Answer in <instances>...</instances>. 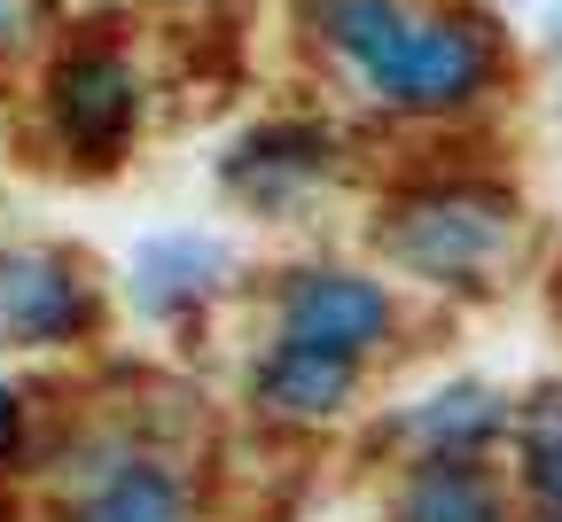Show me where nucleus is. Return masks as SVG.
Instances as JSON below:
<instances>
[{
    "instance_id": "obj_1",
    "label": "nucleus",
    "mask_w": 562,
    "mask_h": 522,
    "mask_svg": "<svg viewBox=\"0 0 562 522\" xmlns=\"http://www.w3.org/2000/svg\"><path fill=\"white\" fill-rule=\"evenodd\" d=\"M321 24L368 70V87L391 94V102L438 110V102H461L484 79V39L476 32L406 16L398 0H321Z\"/></svg>"
},
{
    "instance_id": "obj_2",
    "label": "nucleus",
    "mask_w": 562,
    "mask_h": 522,
    "mask_svg": "<svg viewBox=\"0 0 562 522\" xmlns=\"http://www.w3.org/2000/svg\"><path fill=\"white\" fill-rule=\"evenodd\" d=\"M508 242V211L484 203V195H453V203H422L406 211L398 227V250L430 273H484Z\"/></svg>"
},
{
    "instance_id": "obj_3",
    "label": "nucleus",
    "mask_w": 562,
    "mask_h": 522,
    "mask_svg": "<svg viewBox=\"0 0 562 522\" xmlns=\"http://www.w3.org/2000/svg\"><path fill=\"white\" fill-rule=\"evenodd\" d=\"M290 343H313V351H368L375 336H383V296L368 288V281H344V273H313V281H297L290 288Z\"/></svg>"
},
{
    "instance_id": "obj_4",
    "label": "nucleus",
    "mask_w": 562,
    "mask_h": 522,
    "mask_svg": "<svg viewBox=\"0 0 562 522\" xmlns=\"http://www.w3.org/2000/svg\"><path fill=\"white\" fill-rule=\"evenodd\" d=\"M70 320H79V281H70V265H55L40 250L0 258V328L24 336V343H47Z\"/></svg>"
},
{
    "instance_id": "obj_5",
    "label": "nucleus",
    "mask_w": 562,
    "mask_h": 522,
    "mask_svg": "<svg viewBox=\"0 0 562 522\" xmlns=\"http://www.w3.org/2000/svg\"><path fill=\"white\" fill-rule=\"evenodd\" d=\"M63 125H70V140L110 148V140L133 125V70L110 63V55L70 63V70H63Z\"/></svg>"
},
{
    "instance_id": "obj_6",
    "label": "nucleus",
    "mask_w": 562,
    "mask_h": 522,
    "mask_svg": "<svg viewBox=\"0 0 562 522\" xmlns=\"http://www.w3.org/2000/svg\"><path fill=\"white\" fill-rule=\"evenodd\" d=\"M351 390V359L344 351H313V343H281L266 366V398L281 413H328Z\"/></svg>"
},
{
    "instance_id": "obj_7",
    "label": "nucleus",
    "mask_w": 562,
    "mask_h": 522,
    "mask_svg": "<svg viewBox=\"0 0 562 522\" xmlns=\"http://www.w3.org/2000/svg\"><path fill=\"white\" fill-rule=\"evenodd\" d=\"M406 522H501V507L469 468H430L406 499Z\"/></svg>"
},
{
    "instance_id": "obj_8",
    "label": "nucleus",
    "mask_w": 562,
    "mask_h": 522,
    "mask_svg": "<svg viewBox=\"0 0 562 522\" xmlns=\"http://www.w3.org/2000/svg\"><path fill=\"white\" fill-rule=\"evenodd\" d=\"M203 273H220V250L211 242H195V235H172V242H149V258H140V296L149 305H172V296H188V288H203Z\"/></svg>"
},
{
    "instance_id": "obj_9",
    "label": "nucleus",
    "mask_w": 562,
    "mask_h": 522,
    "mask_svg": "<svg viewBox=\"0 0 562 522\" xmlns=\"http://www.w3.org/2000/svg\"><path fill=\"white\" fill-rule=\"evenodd\" d=\"M79 522H180V491H172V476H157V468H133V476H117Z\"/></svg>"
},
{
    "instance_id": "obj_10",
    "label": "nucleus",
    "mask_w": 562,
    "mask_h": 522,
    "mask_svg": "<svg viewBox=\"0 0 562 522\" xmlns=\"http://www.w3.org/2000/svg\"><path fill=\"white\" fill-rule=\"evenodd\" d=\"M492 421H501V413H492V398L453 390V398H438V413H422V436H438V444H446V436H461V444H469V436H484Z\"/></svg>"
},
{
    "instance_id": "obj_11",
    "label": "nucleus",
    "mask_w": 562,
    "mask_h": 522,
    "mask_svg": "<svg viewBox=\"0 0 562 522\" xmlns=\"http://www.w3.org/2000/svg\"><path fill=\"white\" fill-rule=\"evenodd\" d=\"M531 468H539V491L562 507V398L531 421Z\"/></svg>"
},
{
    "instance_id": "obj_12",
    "label": "nucleus",
    "mask_w": 562,
    "mask_h": 522,
    "mask_svg": "<svg viewBox=\"0 0 562 522\" xmlns=\"http://www.w3.org/2000/svg\"><path fill=\"white\" fill-rule=\"evenodd\" d=\"M24 32V0H0V39H16Z\"/></svg>"
},
{
    "instance_id": "obj_13",
    "label": "nucleus",
    "mask_w": 562,
    "mask_h": 522,
    "mask_svg": "<svg viewBox=\"0 0 562 522\" xmlns=\"http://www.w3.org/2000/svg\"><path fill=\"white\" fill-rule=\"evenodd\" d=\"M9 436H16V398L0 390V444H9Z\"/></svg>"
}]
</instances>
